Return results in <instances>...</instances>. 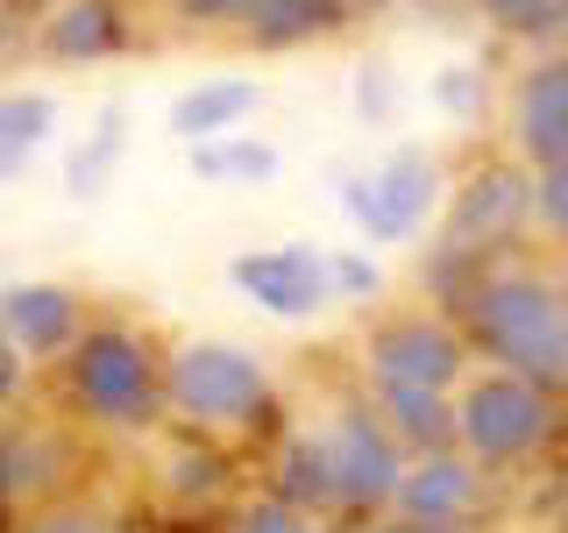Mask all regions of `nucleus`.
Returning a JSON list of instances; mask_svg holds the SVG:
<instances>
[{"mask_svg": "<svg viewBox=\"0 0 568 533\" xmlns=\"http://www.w3.org/2000/svg\"><path fill=\"white\" fill-rule=\"evenodd\" d=\"M164 363H171V342L150 320L93 313V328L71 342L64 363H50L64 426H79L93 441H156L171 426Z\"/></svg>", "mask_w": 568, "mask_h": 533, "instance_id": "1", "label": "nucleus"}, {"mask_svg": "<svg viewBox=\"0 0 568 533\" xmlns=\"http://www.w3.org/2000/svg\"><path fill=\"white\" fill-rule=\"evenodd\" d=\"M455 328L469 334V355L490 370L568 399V263H540V257H497L476 292L462 299Z\"/></svg>", "mask_w": 568, "mask_h": 533, "instance_id": "2", "label": "nucleus"}, {"mask_svg": "<svg viewBox=\"0 0 568 533\" xmlns=\"http://www.w3.org/2000/svg\"><path fill=\"white\" fill-rule=\"evenodd\" d=\"M164 399H171V420H178V426L221 434V441H235L242 455H263V449L284 434V426H292V405H284L277 370L263 363L256 349L221 342V334L171 342Z\"/></svg>", "mask_w": 568, "mask_h": 533, "instance_id": "3", "label": "nucleus"}, {"mask_svg": "<svg viewBox=\"0 0 568 533\" xmlns=\"http://www.w3.org/2000/svg\"><path fill=\"white\" fill-rule=\"evenodd\" d=\"M568 434V399L511 378V370H469L455 391V449L476 470H526Z\"/></svg>", "mask_w": 568, "mask_h": 533, "instance_id": "4", "label": "nucleus"}, {"mask_svg": "<svg viewBox=\"0 0 568 533\" xmlns=\"http://www.w3.org/2000/svg\"><path fill=\"white\" fill-rule=\"evenodd\" d=\"M355 355H363V391L377 384H419V391H462V378L476 370L469 334L455 328L448 313L434 306H377L355 334Z\"/></svg>", "mask_w": 568, "mask_h": 533, "instance_id": "5", "label": "nucleus"}, {"mask_svg": "<svg viewBox=\"0 0 568 533\" xmlns=\"http://www.w3.org/2000/svg\"><path fill=\"white\" fill-rule=\"evenodd\" d=\"M532 228V171L519 157H476L469 171L440 200V249H469V257H511Z\"/></svg>", "mask_w": 568, "mask_h": 533, "instance_id": "6", "label": "nucleus"}, {"mask_svg": "<svg viewBox=\"0 0 568 533\" xmlns=\"http://www.w3.org/2000/svg\"><path fill=\"white\" fill-rule=\"evenodd\" d=\"M327 449H334V484H342V526L355 520H384L398 505V484H405V455L398 434L384 426V413L369 405V391H348V399L327 405Z\"/></svg>", "mask_w": 568, "mask_h": 533, "instance_id": "7", "label": "nucleus"}, {"mask_svg": "<svg viewBox=\"0 0 568 533\" xmlns=\"http://www.w3.org/2000/svg\"><path fill=\"white\" fill-rule=\"evenodd\" d=\"M227 284L271 320H320L334 306V278H327V249L320 242H271V249H242L227 257Z\"/></svg>", "mask_w": 568, "mask_h": 533, "instance_id": "8", "label": "nucleus"}, {"mask_svg": "<svg viewBox=\"0 0 568 533\" xmlns=\"http://www.w3.org/2000/svg\"><path fill=\"white\" fill-rule=\"evenodd\" d=\"M242 449L221 434H200V426H164L156 434V491H164L171 512H227L248 491L242 476Z\"/></svg>", "mask_w": 568, "mask_h": 533, "instance_id": "9", "label": "nucleus"}, {"mask_svg": "<svg viewBox=\"0 0 568 533\" xmlns=\"http://www.w3.org/2000/svg\"><path fill=\"white\" fill-rule=\"evenodd\" d=\"M142 50V0H50L36 22V58L85 71Z\"/></svg>", "mask_w": 568, "mask_h": 533, "instance_id": "10", "label": "nucleus"}, {"mask_svg": "<svg viewBox=\"0 0 568 533\" xmlns=\"http://www.w3.org/2000/svg\"><path fill=\"white\" fill-rule=\"evenodd\" d=\"M85 328H93V299H85L79 284H64V278H14V284H0V334L29 355V370L36 363L43 370L64 363Z\"/></svg>", "mask_w": 568, "mask_h": 533, "instance_id": "11", "label": "nucleus"}, {"mask_svg": "<svg viewBox=\"0 0 568 533\" xmlns=\"http://www.w3.org/2000/svg\"><path fill=\"white\" fill-rule=\"evenodd\" d=\"M79 426L64 420H14L0 426V505L36 512L50 497H71V470H79Z\"/></svg>", "mask_w": 568, "mask_h": 533, "instance_id": "12", "label": "nucleus"}, {"mask_svg": "<svg viewBox=\"0 0 568 533\" xmlns=\"http://www.w3.org/2000/svg\"><path fill=\"white\" fill-rule=\"evenodd\" d=\"M505 142L526 171H547L568 157V58L547 50L511 79V114H505Z\"/></svg>", "mask_w": 568, "mask_h": 533, "instance_id": "13", "label": "nucleus"}, {"mask_svg": "<svg viewBox=\"0 0 568 533\" xmlns=\"http://www.w3.org/2000/svg\"><path fill=\"white\" fill-rule=\"evenodd\" d=\"M377 242H419L426 228L440 221V200H448V171H440V157L426 150V142H398V150L384 157L377 171Z\"/></svg>", "mask_w": 568, "mask_h": 533, "instance_id": "14", "label": "nucleus"}, {"mask_svg": "<svg viewBox=\"0 0 568 533\" xmlns=\"http://www.w3.org/2000/svg\"><path fill=\"white\" fill-rule=\"evenodd\" d=\"M484 491H490V470H476L462 449H440V455L405 462V484H398V505L390 512L413 520V526H476Z\"/></svg>", "mask_w": 568, "mask_h": 533, "instance_id": "15", "label": "nucleus"}, {"mask_svg": "<svg viewBox=\"0 0 568 533\" xmlns=\"http://www.w3.org/2000/svg\"><path fill=\"white\" fill-rule=\"evenodd\" d=\"M271 497L313 512V520L342 526V484H334V449H327V426H284V434L263 449V476Z\"/></svg>", "mask_w": 568, "mask_h": 533, "instance_id": "16", "label": "nucleus"}, {"mask_svg": "<svg viewBox=\"0 0 568 533\" xmlns=\"http://www.w3.org/2000/svg\"><path fill=\"white\" fill-rule=\"evenodd\" d=\"M348 29V0H242L235 36L263 58H284V50H313L327 36Z\"/></svg>", "mask_w": 568, "mask_h": 533, "instance_id": "17", "label": "nucleus"}, {"mask_svg": "<svg viewBox=\"0 0 568 533\" xmlns=\"http://www.w3.org/2000/svg\"><path fill=\"white\" fill-rule=\"evenodd\" d=\"M263 107V79H200L171 100V135L185 142H213V135H242V121Z\"/></svg>", "mask_w": 568, "mask_h": 533, "instance_id": "18", "label": "nucleus"}, {"mask_svg": "<svg viewBox=\"0 0 568 533\" xmlns=\"http://www.w3.org/2000/svg\"><path fill=\"white\" fill-rule=\"evenodd\" d=\"M121 164H129V107L106 100L100 114H93V129L71 142V157H64V192H71L79 207H93V200H106V192H114Z\"/></svg>", "mask_w": 568, "mask_h": 533, "instance_id": "19", "label": "nucleus"}, {"mask_svg": "<svg viewBox=\"0 0 568 533\" xmlns=\"http://www.w3.org/2000/svg\"><path fill=\"white\" fill-rule=\"evenodd\" d=\"M369 405L384 413V426L398 434L405 455H440L455 449V391H419V384H377Z\"/></svg>", "mask_w": 568, "mask_h": 533, "instance_id": "20", "label": "nucleus"}, {"mask_svg": "<svg viewBox=\"0 0 568 533\" xmlns=\"http://www.w3.org/2000/svg\"><path fill=\"white\" fill-rule=\"evenodd\" d=\"M58 93L50 86H0V185H14L36 150H43L50 135H58Z\"/></svg>", "mask_w": 568, "mask_h": 533, "instance_id": "21", "label": "nucleus"}, {"mask_svg": "<svg viewBox=\"0 0 568 533\" xmlns=\"http://www.w3.org/2000/svg\"><path fill=\"white\" fill-rule=\"evenodd\" d=\"M185 171L200 185H271L284 171V150L263 135H213V142H192L185 150Z\"/></svg>", "mask_w": 568, "mask_h": 533, "instance_id": "22", "label": "nucleus"}, {"mask_svg": "<svg viewBox=\"0 0 568 533\" xmlns=\"http://www.w3.org/2000/svg\"><path fill=\"white\" fill-rule=\"evenodd\" d=\"M476 14H484L505 43H561L568 0H476Z\"/></svg>", "mask_w": 568, "mask_h": 533, "instance_id": "23", "label": "nucleus"}, {"mask_svg": "<svg viewBox=\"0 0 568 533\" xmlns=\"http://www.w3.org/2000/svg\"><path fill=\"white\" fill-rule=\"evenodd\" d=\"M221 526H227V533H334L327 520H313V512L284 505V497H271L263 484H248L235 505L221 512Z\"/></svg>", "mask_w": 568, "mask_h": 533, "instance_id": "24", "label": "nucleus"}, {"mask_svg": "<svg viewBox=\"0 0 568 533\" xmlns=\"http://www.w3.org/2000/svg\"><path fill=\"white\" fill-rule=\"evenodd\" d=\"M327 278H334V306H377L390 284L369 249H327Z\"/></svg>", "mask_w": 568, "mask_h": 533, "instance_id": "25", "label": "nucleus"}, {"mask_svg": "<svg viewBox=\"0 0 568 533\" xmlns=\"http://www.w3.org/2000/svg\"><path fill=\"white\" fill-rule=\"evenodd\" d=\"M22 533H121L114 520H106V512L93 505V497H50V505H36L29 520H22Z\"/></svg>", "mask_w": 568, "mask_h": 533, "instance_id": "26", "label": "nucleus"}, {"mask_svg": "<svg viewBox=\"0 0 568 533\" xmlns=\"http://www.w3.org/2000/svg\"><path fill=\"white\" fill-rule=\"evenodd\" d=\"M426 100H434L448 121H476L484 114V71L476 64H440L434 86H426Z\"/></svg>", "mask_w": 568, "mask_h": 533, "instance_id": "27", "label": "nucleus"}, {"mask_svg": "<svg viewBox=\"0 0 568 533\" xmlns=\"http://www.w3.org/2000/svg\"><path fill=\"white\" fill-rule=\"evenodd\" d=\"M532 228L568 249V157L547 164V171H532Z\"/></svg>", "mask_w": 568, "mask_h": 533, "instance_id": "28", "label": "nucleus"}, {"mask_svg": "<svg viewBox=\"0 0 568 533\" xmlns=\"http://www.w3.org/2000/svg\"><path fill=\"white\" fill-rule=\"evenodd\" d=\"M390 107H398V86H390V64L369 58L363 71H355V121H369V129H384Z\"/></svg>", "mask_w": 568, "mask_h": 533, "instance_id": "29", "label": "nucleus"}, {"mask_svg": "<svg viewBox=\"0 0 568 533\" xmlns=\"http://www.w3.org/2000/svg\"><path fill=\"white\" fill-rule=\"evenodd\" d=\"M334 200H342V213H348V221L355 228H363V235L369 242H377V178H369V171H355V178H342V185H334Z\"/></svg>", "mask_w": 568, "mask_h": 533, "instance_id": "30", "label": "nucleus"}, {"mask_svg": "<svg viewBox=\"0 0 568 533\" xmlns=\"http://www.w3.org/2000/svg\"><path fill=\"white\" fill-rule=\"evenodd\" d=\"M22 58H36V22H22V14L0 8V79H14Z\"/></svg>", "mask_w": 568, "mask_h": 533, "instance_id": "31", "label": "nucleus"}, {"mask_svg": "<svg viewBox=\"0 0 568 533\" xmlns=\"http://www.w3.org/2000/svg\"><path fill=\"white\" fill-rule=\"evenodd\" d=\"M22 399H29V355L0 334V413H14Z\"/></svg>", "mask_w": 568, "mask_h": 533, "instance_id": "32", "label": "nucleus"}, {"mask_svg": "<svg viewBox=\"0 0 568 533\" xmlns=\"http://www.w3.org/2000/svg\"><path fill=\"white\" fill-rule=\"evenodd\" d=\"M334 533H476V526H413L398 512H384V520H355V526H334Z\"/></svg>", "mask_w": 568, "mask_h": 533, "instance_id": "33", "label": "nucleus"}, {"mask_svg": "<svg viewBox=\"0 0 568 533\" xmlns=\"http://www.w3.org/2000/svg\"><path fill=\"white\" fill-rule=\"evenodd\" d=\"M561 58H568V22H561Z\"/></svg>", "mask_w": 568, "mask_h": 533, "instance_id": "34", "label": "nucleus"}]
</instances>
